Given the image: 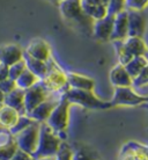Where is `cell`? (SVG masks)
Instances as JSON below:
<instances>
[{
  "mask_svg": "<svg viewBox=\"0 0 148 160\" xmlns=\"http://www.w3.org/2000/svg\"><path fill=\"white\" fill-rule=\"evenodd\" d=\"M61 142L63 139H60V137L45 122L40 123V137L36 151L32 154L34 159L53 158L58 152Z\"/></svg>",
  "mask_w": 148,
  "mask_h": 160,
  "instance_id": "cell-1",
  "label": "cell"
},
{
  "mask_svg": "<svg viewBox=\"0 0 148 160\" xmlns=\"http://www.w3.org/2000/svg\"><path fill=\"white\" fill-rule=\"evenodd\" d=\"M59 8L66 21L75 23L76 27H80L84 32L93 30L94 21L82 11L81 0H63L59 2Z\"/></svg>",
  "mask_w": 148,
  "mask_h": 160,
  "instance_id": "cell-2",
  "label": "cell"
},
{
  "mask_svg": "<svg viewBox=\"0 0 148 160\" xmlns=\"http://www.w3.org/2000/svg\"><path fill=\"white\" fill-rule=\"evenodd\" d=\"M63 96L71 104H79V106H82V107L88 109H108L112 107L111 102L98 99L93 91L68 88L63 94Z\"/></svg>",
  "mask_w": 148,
  "mask_h": 160,
  "instance_id": "cell-3",
  "label": "cell"
},
{
  "mask_svg": "<svg viewBox=\"0 0 148 160\" xmlns=\"http://www.w3.org/2000/svg\"><path fill=\"white\" fill-rule=\"evenodd\" d=\"M69 106L71 103L64 96H61L56 107L51 112L50 116L48 117V120L45 121V123L60 137V139H61V135L67 130L68 122H69Z\"/></svg>",
  "mask_w": 148,
  "mask_h": 160,
  "instance_id": "cell-4",
  "label": "cell"
},
{
  "mask_svg": "<svg viewBox=\"0 0 148 160\" xmlns=\"http://www.w3.org/2000/svg\"><path fill=\"white\" fill-rule=\"evenodd\" d=\"M38 137H40V123L34 121L27 128L15 133L14 139L17 145V148L32 156L37 148Z\"/></svg>",
  "mask_w": 148,
  "mask_h": 160,
  "instance_id": "cell-5",
  "label": "cell"
},
{
  "mask_svg": "<svg viewBox=\"0 0 148 160\" xmlns=\"http://www.w3.org/2000/svg\"><path fill=\"white\" fill-rule=\"evenodd\" d=\"M40 82L49 93L59 92L67 86L66 73L53 62L51 66L48 64V72L40 80Z\"/></svg>",
  "mask_w": 148,
  "mask_h": 160,
  "instance_id": "cell-6",
  "label": "cell"
},
{
  "mask_svg": "<svg viewBox=\"0 0 148 160\" xmlns=\"http://www.w3.org/2000/svg\"><path fill=\"white\" fill-rule=\"evenodd\" d=\"M113 106H140L147 102V96H142L131 87H115L113 98L110 101Z\"/></svg>",
  "mask_w": 148,
  "mask_h": 160,
  "instance_id": "cell-7",
  "label": "cell"
},
{
  "mask_svg": "<svg viewBox=\"0 0 148 160\" xmlns=\"http://www.w3.org/2000/svg\"><path fill=\"white\" fill-rule=\"evenodd\" d=\"M49 95H50V93L41 85L40 81L30 88L26 89L24 91V114L26 115L29 114L32 109L36 108L38 104L46 100Z\"/></svg>",
  "mask_w": 148,
  "mask_h": 160,
  "instance_id": "cell-8",
  "label": "cell"
},
{
  "mask_svg": "<svg viewBox=\"0 0 148 160\" xmlns=\"http://www.w3.org/2000/svg\"><path fill=\"white\" fill-rule=\"evenodd\" d=\"M26 55L42 62H49L51 58V49L48 42H45L44 40L35 38L27 45Z\"/></svg>",
  "mask_w": 148,
  "mask_h": 160,
  "instance_id": "cell-9",
  "label": "cell"
},
{
  "mask_svg": "<svg viewBox=\"0 0 148 160\" xmlns=\"http://www.w3.org/2000/svg\"><path fill=\"white\" fill-rule=\"evenodd\" d=\"M119 160H148L147 146L136 142H128L120 150Z\"/></svg>",
  "mask_w": 148,
  "mask_h": 160,
  "instance_id": "cell-10",
  "label": "cell"
},
{
  "mask_svg": "<svg viewBox=\"0 0 148 160\" xmlns=\"http://www.w3.org/2000/svg\"><path fill=\"white\" fill-rule=\"evenodd\" d=\"M113 19L115 15L107 14V15L93 22V36L100 41H109L111 37L112 27H113Z\"/></svg>",
  "mask_w": 148,
  "mask_h": 160,
  "instance_id": "cell-11",
  "label": "cell"
},
{
  "mask_svg": "<svg viewBox=\"0 0 148 160\" xmlns=\"http://www.w3.org/2000/svg\"><path fill=\"white\" fill-rule=\"evenodd\" d=\"M22 58H23V51L17 44H5L0 48V62L6 66L15 64Z\"/></svg>",
  "mask_w": 148,
  "mask_h": 160,
  "instance_id": "cell-12",
  "label": "cell"
},
{
  "mask_svg": "<svg viewBox=\"0 0 148 160\" xmlns=\"http://www.w3.org/2000/svg\"><path fill=\"white\" fill-rule=\"evenodd\" d=\"M145 19L139 11L127 12V36L142 37L145 32Z\"/></svg>",
  "mask_w": 148,
  "mask_h": 160,
  "instance_id": "cell-13",
  "label": "cell"
},
{
  "mask_svg": "<svg viewBox=\"0 0 148 160\" xmlns=\"http://www.w3.org/2000/svg\"><path fill=\"white\" fill-rule=\"evenodd\" d=\"M58 101L56 99H50V98H48L45 101H43L42 103L38 104L36 108L32 109L29 114H27V116H29L32 121H35V122L43 123V122H45V121L48 120V117L50 116V114L53 110V108L56 107V104L58 103Z\"/></svg>",
  "mask_w": 148,
  "mask_h": 160,
  "instance_id": "cell-14",
  "label": "cell"
},
{
  "mask_svg": "<svg viewBox=\"0 0 148 160\" xmlns=\"http://www.w3.org/2000/svg\"><path fill=\"white\" fill-rule=\"evenodd\" d=\"M126 37H127V12L122 11L115 15L110 40L123 41Z\"/></svg>",
  "mask_w": 148,
  "mask_h": 160,
  "instance_id": "cell-15",
  "label": "cell"
},
{
  "mask_svg": "<svg viewBox=\"0 0 148 160\" xmlns=\"http://www.w3.org/2000/svg\"><path fill=\"white\" fill-rule=\"evenodd\" d=\"M66 80H67V85L69 86V88H74V89L93 91L94 85H95V81L92 78L74 72L66 73Z\"/></svg>",
  "mask_w": 148,
  "mask_h": 160,
  "instance_id": "cell-16",
  "label": "cell"
},
{
  "mask_svg": "<svg viewBox=\"0 0 148 160\" xmlns=\"http://www.w3.org/2000/svg\"><path fill=\"white\" fill-rule=\"evenodd\" d=\"M20 117V112L6 104H0V129L9 131Z\"/></svg>",
  "mask_w": 148,
  "mask_h": 160,
  "instance_id": "cell-17",
  "label": "cell"
},
{
  "mask_svg": "<svg viewBox=\"0 0 148 160\" xmlns=\"http://www.w3.org/2000/svg\"><path fill=\"white\" fill-rule=\"evenodd\" d=\"M110 81L115 87H131L132 78L126 72L124 65L118 64L113 66L110 71Z\"/></svg>",
  "mask_w": 148,
  "mask_h": 160,
  "instance_id": "cell-18",
  "label": "cell"
},
{
  "mask_svg": "<svg viewBox=\"0 0 148 160\" xmlns=\"http://www.w3.org/2000/svg\"><path fill=\"white\" fill-rule=\"evenodd\" d=\"M4 104L17 110L20 112V115H26L24 114V91L16 87L12 92L5 94Z\"/></svg>",
  "mask_w": 148,
  "mask_h": 160,
  "instance_id": "cell-19",
  "label": "cell"
},
{
  "mask_svg": "<svg viewBox=\"0 0 148 160\" xmlns=\"http://www.w3.org/2000/svg\"><path fill=\"white\" fill-rule=\"evenodd\" d=\"M125 48L127 49V51L132 55L133 57L136 56H146L147 48L145 44L142 37H134V36H127L123 40Z\"/></svg>",
  "mask_w": 148,
  "mask_h": 160,
  "instance_id": "cell-20",
  "label": "cell"
},
{
  "mask_svg": "<svg viewBox=\"0 0 148 160\" xmlns=\"http://www.w3.org/2000/svg\"><path fill=\"white\" fill-rule=\"evenodd\" d=\"M23 60L27 68L31 73H34L40 80L48 72V62H42V60L31 58L26 53H23Z\"/></svg>",
  "mask_w": 148,
  "mask_h": 160,
  "instance_id": "cell-21",
  "label": "cell"
},
{
  "mask_svg": "<svg viewBox=\"0 0 148 160\" xmlns=\"http://www.w3.org/2000/svg\"><path fill=\"white\" fill-rule=\"evenodd\" d=\"M73 148L72 160H100V154L92 146L80 144Z\"/></svg>",
  "mask_w": 148,
  "mask_h": 160,
  "instance_id": "cell-22",
  "label": "cell"
},
{
  "mask_svg": "<svg viewBox=\"0 0 148 160\" xmlns=\"http://www.w3.org/2000/svg\"><path fill=\"white\" fill-rule=\"evenodd\" d=\"M124 68L126 70V72L128 73V76L133 79L147 68V58H146V56L133 57L127 64L124 65Z\"/></svg>",
  "mask_w": 148,
  "mask_h": 160,
  "instance_id": "cell-23",
  "label": "cell"
},
{
  "mask_svg": "<svg viewBox=\"0 0 148 160\" xmlns=\"http://www.w3.org/2000/svg\"><path fill=\"white\" fill-rule=\"evenodd\" d=\"M38 81H40V79L34 73L30 72L28 68H26L23 72L17 77V79L15 80V85L17 88L26 91V89L30 88L31 86H34L35 84H37Z\"/></svg>",
  "mask_w": 148,
  "mask_h": 160,
  "instance_id": "cell-24",
  "label": "cell"
},
{
  "mask_svg": "<svg viewBox=\"0 0 148 160\" xmlns=\"http://www.w3.org/2000/svg\"><path fill=\"white\" fill-rule=\"evenodd\" d=\"M17 150L14 136L0 144V160H11Z\"/></svg>",
  "mask_w": 148,
  "mask_h": 160,
  "instance_id": "cell-25",
  "label": "cell"
},
{
  "mask_svg": "<svg viewBox=\"0 0 148 160\" xmlns=\"http://www.w3.org/2000/svg\"><path fill=\"white\" fill-rule=\"evenodd\" d=\"M115 42V49H116L117 52V57H118V60H119V64L122 65H126L132 59L133 56L127 51V49L125 48L123 41H113Z\"/></svg>",
  "mask_w": 148,
  "mask_h": 160,
  "instance_id": "cell-26",
  "label": "cell"
},
{
  "mask_svg": "<svg viewBox=\"0 0 148 160\" xmlns=\"http://www.w3.org/2000/svg\"><path fill=\"white\" fill-rule=\"evenodd\" d=\"M73 148L65 142H61L58 152L53 157V160H72Z\"/></svg>",
  "mask_w": 148,
  "mask_h": 160,
  "instance_id": "cell-27",
  "label": "cell"
},
{
  "mask_svg": "<svg viewBox=\"0 0 148 160\" xmlns=\"http://www.w3.org/2000/svg\"><path fill=\"white\" fill-rule=\"evenodd\" d=\"M26 68H27V66H26V63H24L23 58H22L20 62H17L15 64L8 66V78L15 81L17 79V77L20 76Z\"/></svg>",
  "mask_w": 148,
  "mask_h": 160,
  "instance_id": "cell-28",
  "label": "cell"
},
{
  "mask_svg": "<svg viewBox=\"0 0 148 160\" xmlns=\"http://www.w3.org/2000/svg\"><path fill=\"white\" fill-rule=\"evenodd\" d=\"M32 122H34V121H32L29 116H27V115H20V117H19V120H17L16 124L9 130V132L14 136L15 133L20 132L21 130H23L24 128H27L29 124H31Z\"/></svg>",
  "mask_w": 148,
  "mask_h": 160,
  "instance_id": "cell-29",
  "label": "cell"
},
{
  "mask_svg": "<svg viewBox=\"0 0 148 160\" xmlns=\"http://www.w3.org/2000/svg\"><path fill=\"white\" fill-rule=\"evenodd\" d=\"M148 82V73H147V68H145L141 73H139L136 78L132 79V86L136 88H141V87H147Z\"/></svg>",
  "mask_w": 148,
  "mask_h": 160,
  "instance_id": "cell-30",
  "label": "cell"
},
{
  "mask_svg": "<svg viewBox=\"0 0 148 160\" xmlns=\"http://www.w3.org/2000/svg\"><path fill=\"white\" fill-rule=\"evenodd\" d=\"M124 4L131 11H140L145 8L147 4V0H124Z\"/></svg>",
  "mask_w": 148,
  "mask_h": 160,
  "instance_id": "cell-31",
  "label": "cell"
},
{
  "mask_svg": "<svg viewBox=\"0 0 148 160\" xmlns=\"http://www.w3.org/2000/svg\"><path fill=\"white\" fill-rule=\"evenodd\" d=\"M16 88V85H15V81L12 79H7L2 80V81H0V89H1V92L4 93V94H7V93L12 92L13 89H15Z\"/></svg>",
  "mask_w": 148,
  "mask_h": 160,
  "instance_id": "cell-32",
  "label": "cell"
},
{
  "mask_svg": "<svg viewBox=\"0 0 148 160\" xmlns=\"http://www.w3.org/2000/svg\"><path fill=\"white\" fill-rule=\"evenodd\" d=\"M11 160H35V159H34V157L31 154H29V153L24 152V151H22L20 148H17Z\"/></svg>",
  "mask_w": 148,
  "mask_h": 160,
  "instance_id": "cell-33",
  "label": "cell"
},
{
  "mask_svg": "<svg viewBox=\"0 0 148 160\" xmlns=\"http://www.w3.org/2000/svg\"><path fill=\"white\" fill-rule=\"evenodd\" d=\"M8 78V66L0 62V81Z\"/></svg>",
  "mask_w": 148,
  "mask_h": 160,
  "instance_id": "cell-34",
  "label": "cell"
},
{
  "mask_svg": "<svg viewBox=\"0 0 148 160\" xmlns=\"http://www.w3.org/2000/svg\"><path fill=\"white\" fill-rule=\"evenodd\" d=\"M4 99H5V94L1 92V89H0V104L4 103Z\"/></svg>",
  "mask_w": 148,
  "mask_h": 160,
  "instance_id": "cell-35",
  "label": "cell"
},
{
  "mask_svg": "<svg viewBox=\"0 0 148 160\" xmlns=\"http://www.w3.org/2000/svg\"><path fill=\"white\" fill-rule=\"evenodd\" d=\"M52 1H57V2H58V4H59L60 1H63V0H52Z\"/></svg>",
  "mask_w": 148,
  "mask_h": 160,
  "instance_id": "cell-36",
  "label": "cell"
},
{
  "mask_svg": "<svg viewBox=\"0 0 148 160\" xmlns=\"http://www.w3.org/2000/svg\"><path fill=\"white\" fill-rule=\"evenodd\" d=\"M100 160H102V159H100Z\"/></svg>",
  "mask_w": 148,
  "mask_h": 160,
  "instance_id": "cell-37",
  "label": "cell"
}]
</instances>
